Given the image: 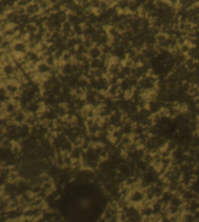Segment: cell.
<instances>
[{"label":"cell","mask_w":199,"mask_h":222,"mask_svg":"<svg viewBox=\"0 0 199 222\" xmlns=\"http://www.w3.org/2000/svg\"><path fill=\"white\" fill-rule=\"evenodd\" d=\"M103 55L102 51L100 47H98L97 45H94L93 47H91L89 50L88 52V55L92 58V59H97L101 57V55Z\"/></svg>","instance_id":"obj_1"},{"label":"cell","mask_w":199,"mask_h":222,"mask_svg":"<svg viewBox=\"0 0 199 222\" xmlns=\"http://www.w3.org/2000/svg\"><path fill=\"white\" fill-rule=\"evenodd\" d=\"M51 69H52V68L47 65L45 61H40V62L38 63V65H37V72L40 74H45L51 72Z\"/></svg>","instance_id":"obj_2"},{"label":"cell","mask_w":199,"mask_h":222,"mask_svg":"<svg viewBox=\"0 0 199 222\" xmlns=\"http://www.w3.org/2000/svg\"><path fill=\"white\" fill-rule=\"evenodd\" d=\"M25 30H26L28 34H37L38 33V30H39V27L34 24V23H29L25 25Z\"/></svg>","instance_id":"obj_3"},{"label":"cell","mask_w":199,"mask_h":222,"mask_svg":"<svg viewBox=\"0 0 199 222\" xmlns=\"http://www.w3.org/2000/svg\"><path fill=\"white\" fill-rule=\"evenodd\" d=\"M61 73L64 76H72L73 75L72 71V63H66L63 66Z\"/></svg>","instance_id":"obj_4"},{"label":"cell","mask_w":199,"mask_h":222,"mask_svg":"<svg viewBox=\"0 0 199 222\" xmlns=\"http://www.w3.org/2000/svg\"><path fill=\"white\" fill-rule=\"evenodd\" d=\"M44 61L51 68H55V65H56V63H57V61H56L55 56L53 55H50L46 56Z\"/></svg>","instance_id":"obj_5"},{"label":"cell","mask_w":199,"mask_h":222,"mask_svg":"<svg viewBox=\"0 0 199 222\" xmlns=\"http://www.w3.org/2000/svg\"><path fill=\"white\" fill-rule=\"evenodd\" d=\"M72 58H73V57L68 53V51H66L65 52L63 53L62 57V59H61V60L64 63H72Z\"/></svg>","instance_id":"obj_6"},{"label":"cell","mask_w":199,"mask_h":222,"mask_svg":"<svg viewBox=\"0 0 199 222\" xmlns=\"http://www.w3.org/2000/svg\"><path fill=\"white\" fill-rule=\"evenodd\" d=\"M38 5H39L40 8H41V10H45V9H47L51 6L48 0H41Z\"/></svg>","instance_id":"obj_7"},{"label":"cell","mask_w":199,"mask_h":222,"mask_svg":"<svg viewBox=\"0 0 199 222\" xmlns=\"http://www.w3.org/2000/svg\"><path fill=\"white\" fill-rule=\"evenodd\" d=\"M90 4H91V7L93 10L97 9H101V2H100V0H91L90 1Z\"/></svg>","instance_id":"obj_8"},{"label":"cell","mask_w":199,"mask_h":222,"mask_svg":"<svg viewBox=\"0 0 199 222\" xmlns=\"http://www.w3.org/2000/svg\"><path fill=\"white\" fill-rule=\"evenodd\" d=\"M28 4L29 3L27 0H17V2H16V5L20 7H26Z\"/></svg>","instance_id":"obj_9"},{"label":"cell","mask_w":199,"mask_h":222,"mask_svg":"<svg viewBox=\"0 0 199 222\" xmlns=\"http://www.w3.org/2000/svg\"><path fill=\"white\" fill-rule=\"evenodd\" d=\"M74 3L79 5H82L83 3V0H74Z\"/></svg>","instance_id":"obj_10"}]
</instances>
